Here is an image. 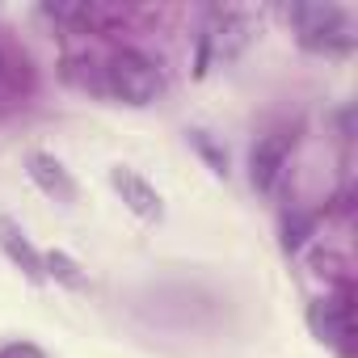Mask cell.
<instances>
[{
    "mask_svg": "<svg viewBox=\"0 0 358 358\" xmlns=\"http://www.w3.org/2000/svg\"><path fill=\"white\" fill-rule=\"evenodd\" d=\"M106 89H110L118 101H127V106H152V101L160 97L164 80H160V68H156L148 55H139V51H118V55L106 64Z\"/></svg>",
    "mask_w": 358,
    "mask_h": 358,
    "instance_id": "6da1fadb",
    "label": "cell"
},
{
    "mask_svg": "<svg viewBox=\"0 0 358 358\" xmlns=\"http://www.w3.org/2000/svg\"><path fill=\"white\" fill-rule=\"evenodd\" d=\"M291 22L308 51H345L350 47V22L333 5H295Z\"/></svg>",
    "mask_w": 358,
    "mask_h": 358,
    "instance_id": "7a4b0ae2",
    "label": "cell"
},
{
    "mask_svg": "<svg viewBox=\"0 0 358 358\" xmlns=\"http://www.w3.org/2000/svg\"><path fill=\"white\" fill-rule=\"evenodd\" d=\"M287 156H291V135H266V139H257V148L249 156V182H253V190H262V194L274 190V182L287 169Z\"/></svg>",
    "mask_w": 358,
    "mask_h": 358,
    "instance_id": "3957f363",
    "label": "cell"
},
{
    "mask_svg": "<svg viewBox=\"0 0 358 358\" xmlns=\"http://www.w3.org/2000/svg\"><path fill=\"white\" fill-rule=\"evenodd\" d=\"M110 186L118 190V199H122V207H127L131 215H139V220H148V224H156V220L164 215L160 194L143 182L135 169H110Z\"/></svg>",
    "mask_w": 358,
    "mask_h": 358,
    "instance_id": "277c9868",
    "label": "cell"
},
{
    "mask_svg": "<svg viewBox=\"0 0 358 358\" xmlns=\"http://www.w3.org/2000/svg\"><path fill=\"white\" fill-rule=\"evenodd\" d=\"M0 249H5V257L30 278V282H43L47 274H43V253L26 241V232L13 224V220H5V215H0Z\"/></svg>",
    "mask_w": 358,
    "mask_h": 358,
    "instance_id": "5b68a950",
    "label": "cell"
},
{
    "mask_svg": "<svg viewBox=\"0 0 358 358\" xmlns=\"http://www.w3.org/2000/svg\"><path fill=\"white\" fill-rule=\"evenodd\" d=\"M30 177H34V186L47 199H55V203H72L76 199V182L68 177V169L55 156H47V152H34L30 156Z\"/></svg>",
    "mask_w": 358,
    "mask_h": 358,
    "instance_id": "8992f818",
    "label": "cell"
},
{
    "mask_svg": "<svg viewBox=\"0 0 358 358\" xmlns=\"http://www.w3.org/2000/svg\"><path fill=\"white\" fill-rule=\"evenodd\" d=\"M308 324H312V333H316L320 341H329V345H341V341L350 337V312H345V303H337V299H316V303L308 308Z\"/></svg>",
    "mask_w": 358,
    "mask_h": 358,
    "instance_id": "52a82bcc",
    "label": "cell"
},
{
    "mask_svg": "<svg viewBox=\"0 0 358 358\" xmlns=\"http://www.w3.org/2000/svg\"><path fill=\"white\" fill-rule=\"evenodd\" d=\"M43 274H47V278H55V282H59V287H68V291H89V278L80 274V266H76L68 253H59V249L43 257Z\"/></svg>",
    "mask_w": 358,
    "mask_h": 358,
    "instance_id": "ba28073f",
    "label": "cell"
},
{
    "mask_svg": "<svg viewBox=\"0 0 358 358\" xmlns=\"http://www.w3.org/2000/svg\"><path fill=\"white\" fill-rule=\"evenodd\" d=\"M190 143L211 160V169H215V173H228V152H220V148L207 139V131H190Z\"/></svg>",
    "mask_w": 358,
    "mask_h": 358,
    "instance_id": "9c48e42d",
    "label": "cell"
},
{
    "mask_svg": "<svg viewBox=\"0 0 358 358\" xmlns=\"http://www.w3.org/2000/svg\"><path fill=\"white\" fill-rule=\"evenodd\" d=\"M308 232H312V220H303V215H295V220H287V236H282V245L295 253L303 241H308Z\"/></svg>",
    "mask_w": 358,
    "mask_h": 358,
    "instance_id": "30bf717a",
    "label": "cell"
},
{
    "mask_svg": "<svg viewBox=\"0 0 358 358\" xmlns=\"http://www.w3.org/2000/svg\"><path fill=\"white\" fill-rule=\"evenodd\" d=\"M0 358H47L34 341H9L5 350H0Z\"/></svg>",
    "mask_w": 358,
    "mask_h": 358,
    "instance_id": "8fae6325",
    "label": "cell"
},
{
    "mask_svg": "<svg viewBox=\"0 0 358 358\" xmlns=\"http://www.w3.org/2000/svg\"><path fill=\"white\" fill-rule=\"evenodd\" d=\"M0 76H5V64H0Z\"/></svg>",
    "mask_w": 358,
    "mask_h": 358,
    "instance_id": "7c38bea8",
    "label": "cell"
}]
</instances>
